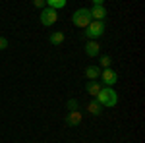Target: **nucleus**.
Listing matches in <instances>:
<instances>
[{
	"label": "nucleus",
	"mask_w": 145,
	"mask_h": 143,
	"mask_svg": "<svg viewBox=\"0 0 145 143\" xmlns=\"http://www.w3.org/2000/svg\"><path fill=\"white\" fill-rule=\"evenodd\" d=\"M87 112H89V114H93V116H99L101 112H103V106H101L97 101H91L89 104H87Z\"/></svg>",
	"instance_id": "obj_12"
},
{
	"label": "nucleus",
	"mask_w": 145,
	"mask_h": 143,
	"mask_svg": "<svg viewBox=\"0 0 145 143\" xmlns=\"http://www.w3.org/2000/svg\"><path fill=\"white\" fill-rule=\"evenodd\" d=\"M110 64H112L110 56H103V58H101V66H103V70H106V68H110Z\"/></svg>",
	"instance_id": "obj_14"
},
{
	"label": "nucleus",
	"mask_w": 145,
	"mask_h": 143,
	"mask_svg": "<svg viewBox=\"0 0 145 143\" xmlns=\"http://www.w3.org/2000/svg\"><path fill=\"white\" fill-rule=\"evenodd\" d=\"M101 76L99 66H87L85 68V77H89V81H97V77Z\"/></svg>",
	"instance_id": "obj_10"
},
{
	"label": "nucleus",
	"mask_w": 145,
	"mask_h": 143,
	"mask_svg": "<svg viewBox=\"0 0 145 143\" xmlns=\"http://www.w3.org/2000/svg\"><path fill=\"white\" fill-rule=\"evenodd\" d=\"M91 22H93V20H91L87 8H79V10H76L74 16H72V23H74L76 27H81V29H85Z\"/></svg>",
	"instance_id": "obj_2"
},
{
	"label": "nucleus",
	"mask_w": 145,
	"mask_h": 143,
	"mask_svg": "<svg viewBox=\"0 0 145 143\" xmlns=\"http://www.w3.org/2000/svg\"><path fill=\"white\" fill-rule=\"evenodd\" d=\"M33 6H37V8H43V6H45V2H43V0H35Z\"/></svg>",
	"instance_id": "obj_17"
},
{
	"label": "nucleus",
	"mask_w": 145,
	"mask_h": 143,
	"mask_svg": "<svg viewBox=\"0 0 145 143\" xmlns=\"http://www.w3.org/2000/svg\"><path fill=\"white\" fill-rule=\"evenodd\" d=\"M46 4H48V8H50V10H60V8H64V6H66V0H48V2H46Z\"/></svg>",
	"instance_id": "obj_13"
},
{
	"label": "nucleus",
	"mask_w": 145,
	"mask_h": 143,
	"mask_svg": "<svg viewBox=\"0 0 145 143\" xmlns=\"http://www.w3.org/2000/svg\"><path fill=\"white\" fill-rule=\"evenodd\" d=\"M66 124L70 126V128H76V126H79V124H81V112H79V110H72V112H68Z\"/></svg>",
	"instance_id": "obj_7"
},
{
	"label": "nucleus",
	"mask_w": 145,
	"mask_h": 143,
	"mask_svg": "<svg viewBox=\"0 0 145 143\" xmlns=\"http://www.w3.org/2000/svg\"><path fill=\"white\" fill-rule=\"evenodd\" d=\"M89 16L93 22H103L105 18H106V10H105V6L101 4V6H93L89 10Z\"/></svg>",
	"instance_id": "obj_6"
},
{
	"label": "nucleus",
	"mask_w": 145,
	"mask_h": 143,
	"mask_svg": "<svg viewBox=\"0 0 145 143\" xmlns=\"http://www.w3.org/2000/svg\"><path fill=\"white\" fill-rule=\"evenodd\" d=\"M66 106L70 108V112H72V110H78V101H76V99H70L66 103Z\"/></svg>",
	"instance_id": "obj_15"
},
{
	"label": "nucleus",
	"mask_w": 145,
	"mask_h": 143,
	"mask_svg": "<svg viewBox=\"0 0 145 143\" xmlns=\"http://www.w3.org/2000/svg\"><path fill=\"white\" fill-rule=\"evenodd\" d=\"M99 48H101V44L97 41H87V44H85V54L89 56V58H95V56L99 54Z\"/></svg>",
	"instance_id": "obj_8"
},
{
	"label": "nucleus",
	"mask_w": 145,
	"mask_h": 143,
	"mask_svg": "<svg viewBox=\"0 0 145 143\" xmlns=\"http://www.w3.org/2000/svg\"><path fill=\"white\" fill-rule=\"evenodd\" d=\"M85 29H87V31H85V37L97 39V37H101V35L105 33V23L103 22H91Z\"/></svg>",
	"instance_id": "obj_3"
},
{
	"label": "nucleus",
	"mask_w": 145,
	"mask_h": 143,
	"mask_svg": "<svg viewBox=\"0 0 145 143\" xmlns=\"http://www.w3.org/2000/svg\"><path fill=\"white\" fill-rule=\"evenodd\" d=\"M95 101L99 103L101 106H108V108H110V106H116V104H118V93L112 87H103Z\"/></svg>",
	"instance_id": "obj_1"
},
{
	"label": "nucleus",
	"mask_w": 145,
	"mask_h": 143,
	"mask_svg": "<svg viewBox=\"0 0 145 143\" xmlns=\"http://www.w3.org/2000/svg\"><path fill=\"white\" fill-rule=\"evenodd\" d=\"M10 43H8V39L6 37H0V50H4V48H8Z\"/></svg>",
	"instance_id": "obj_16"
},
{
	"label": "nucleus",
	"mask_w": 145,
	"mask_h": 143,
	"mask_svg": "<svg viewBox=\"0 0 145 143\" xmlns=\"http://www.w3.org/2000/svg\"><path fill=\"white\" fill-rule=\"evenodd\" d=\"M64 39H66V37H64L62 31H54V33H50V37H48V41H50L52 44H56V46L64 43Z\"/></svg>",
	"instance_id": "obj_11"
},
{
	"label": "nucleus",
	"mask_w": 145,
	"mask_h": 143,
	"mask_svg": "<svg viewBox=\"0 0 145 143\" xmlns=\"http://www.w3.org/2000/svg\"><path fill=\"white\" fill-rule=\"evenodd\" d=\"M56 22H58V14H56L54 10H50V8L41 10V25L50 27V25H54Z\"/></svg>",
	"instance_id": "obj_4"
},
{
	"label": "nucleus",
	"mask_w": 145,
	"mask_h": 143,
	"mask_svg": "<svg viewBox=\"0 0 145 143\" xmlns=\"http://www.w3.org/2000/svg\"><path fill=\"white\" fill-rule=\"evenodd\" d=\"M99 77H103V83H105L106 87H112V85H114V83L118 81V74H116L114 70H110V68H106V70H103Z\"/></svg>",
	"instance_id": "obj_5"
},
{
	"label": "nucleus",
	"mask_w": 145,
	"mask_h": 143,
	"mask_svg": "<svg viewBox=\"0 0 145 143\" xmlns=\"http://www.w3.org/2000/svg\"><path fill=\"white\" fill-rule=\"evenodd\" d=\"M101 89H103V85H101L99 81H87V83H85V91H87V95H93V97H97Z\"/></svg>",
	"instance_id": "obj_9"
}]
</instances>
